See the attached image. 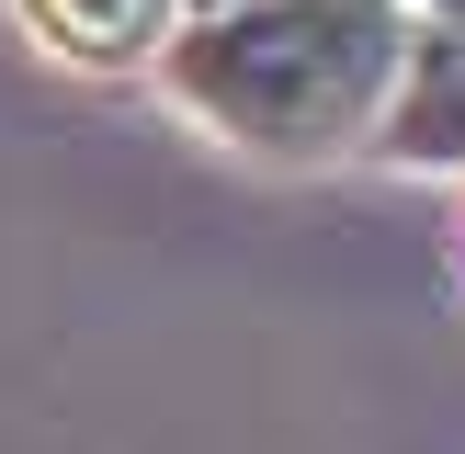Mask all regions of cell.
<instances>
[{
    "label": "cell",
    "mask_w": 465,
    "mask_h": 454,
    "mask_svg": "<svg viewBox=\"0 0 465 454\" xmlns=\"http://www.w3.org/2000/svg\"><path fill=\"white\" fill-rule=\"evenodd\" d=\"M12 23L45 45V57H68V68H103V80H125V68H148L159 45H171L182 0H12Z\"/></svg>",
    "instance_id": "obj_3"
},
{
    "label": "cell",
    "mask_w": 465,
    "mask_h": 454,
    "mask_svg": "<svg viewBox=\"0 0 465 454\" xmlns=\"http://www.w3.org/2000/svg\"><path fill=\"white\" fill-rule=\"evenodd\" d=\"M409 12H465V0H409Z\"/></svg>",
    "instance_id": "obj_4"
},
{
    "label": "cell",
    "mask_w": 465,
    "mask_h": 454,
    "mask_svg": "<svg viewBox=\"0 0 465 454\" xmlns=\"http://www.w3.org/2000/svg\"><path fill=\"white\" fill-rule=\"evenodd\" d=\"M182 12H193V0H182Z\"/></svg>",
    "instance_id": "obj_5"
},
{
    "label": "cell",
    "mask_w": 465,
    "mask_h": 454,
    "mask_svg": "<svg viewBox=\"0 0 465 454\" xmlns=\"http://www.w3.org/2000/svg\"><path fill=\"white\" fill-rule=\"evenodd\" d=\"M363 159H386V171H465V12H409V57H398V91H386Z\"/></svg>",
    "instance_id": "obj_2"
},
{
    "label": "cell",
    "mask_w": 465,
    "mask_h": 454,
    "mask_svg": "<svg viewBox=\"0 0 465 454\" xmlns=\"http://www.w3.org/2000/svg\"><path fill=\"white\" fill-rule=\"evenodd\" d=\"M409 57V0H193L148 80L216 148L272 171H341L375 148Z\"/></svg>",
    "instance_id": "obj_1"
}]
</instances>
